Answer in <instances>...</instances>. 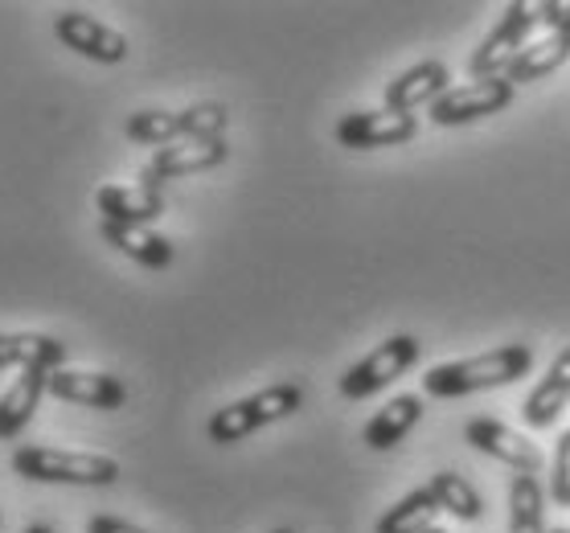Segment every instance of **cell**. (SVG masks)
<instances>
[{
	"mask_svg": "<svg viewBox=\"0 0 570 533\" xmlns=\"http://www.w3.org/2000/svg\"><path fill=\"white\" fill-rule=\"evenodd\" d=\"M530 365H533L530 345H501L493 353H480V357H464V362H448L428 369L423 391L431 398H464V394L497 391V386L518 382V377L530 374Z\"/></svg>",
	"mask_w": 570,
	"mask_h": 533,
	"instance_id": "1",
	"label": "cell"
},
{
	"mask_svg": "<svg viewBox=\"0 0 570 533\" xmlns=\"http://www.w3.org/2000/svg\"><path fill=\"white\" fill-rule=\"evenodd\" d=\"M13 472L38 484H87V488L119 481V464L111 455L62 452V447H21L13 452Z\"/></svg>",
	"mask_w": 570,
	"mask_h": 533,
	"instance_id": "2",
	"label": "cell"
},
{
	"mask_svg": "<svg viewBox=\"0 0 570 533\" xmlns=\"http://www.w3.org/2000/svg\"><path fill=\"white\" fill-rule=\"evenodd\" d=\"M299 406H304V391H299L296 382H275V386L250 394V398H243V403L222 406L218 415L206 423V435H209V443L230 447V443L247 440L250 431L267 427V423H279V418H287V415H296Z\"/></svg>",
	"mask_w": 570,
	"mask_h": 533,
	"instance_id": "3",
	"label": "cell"
},
{
	"mask_svg": "<svg viewBox=\"0 0 570 533\" xmlns=\"http://www.w3.org/2000/svg\"><path fill=\"white\" fill-rule=\"evenodd\" d=\"M533 26H542V21H538V4H525V0H518V4H505V13H501L497 29L480 41V50L468 58V75H472V82L505 79L509 66H513V58L530 46Z\"/></svg>",
	"mask_w": 570,
	"mask_h": 533,
	"instance_id": "4",
	"label": "cell"
},
{
	"mask_svg": "<svg viewBox=\"0 0 570 533\" xmlns=\"http://www.w3.org/2000/svg\"><path fill=\"white\" fill-rule=\"evenodd\" d=\"M419 362V340L406 337V333H399V337L382 340L370 357H362V362L353 365L350 374L341 377V398H350V403H357V398H370V394L386 391L394 377H402L411 365Z\"/></svg>",
	"mask_w": 570,
	"mask_h": 533,
	"instance_id": "5",
	"label": "cell"
},
{
	"mask_svg": "<svg viewBox=\"0 0 570 533\" xmlns=\"http://www.w3.org/2000/svg\"><path fill=\"white\" fill-rule=\"evenodd\" d=\"M464 440L472 443L476 452L493 455V460L509 464L513 472H521V476H538L546 464V455L538 443H530L521 431L505 427V423H497V418H472L464 427Z\"/></svg>",
	"mask_w": 570,
	"mask_h": 533,
	"instance_id": "6",
	"label": "cell"
},
{
	"mask_svg": "<svg viewBox=\"0 0 570 533\" xmlns=\"http://www.w3.org/2000/svg\"><path fill=\"white\" fill-rule=\"evenodd\" d=\"M513 103V82L509 79H484V82H468V87H452V91L431 103V119L443 124V128H455V124H468V119H484L497 116Z\"/></svg>",
	"mask_w": 570,
	"mask_h": 533,
	"instance_id": "7",
	"label": "cell"
},
{
	"mask_svg": "<svg viewBox=\"0 0 570 533\" xmlns=\"http://www.w3.org/2000/svg\"><path fill=\"white\" fill-rule=\"evenodd\" d=\"M53 33H58L70 50H78L82 58H91V62L116 66L128 58V38H124L119 29L104 26L99 17L78 13V9H66V13L53 17Z\"/></svg>",
	"mask_w": 570,
	"mask_h": 533,
	"instance_id": "8",
	"label": "cell"
},
{
	"mask_svg": "<svg viewBox=\"0 0 570 533\" xmlns=\"http://www.w3.org/2000/svg\"><path fill=\"white\" fill-rule=\"evenodd\" d=\"M230 157L226 140H177L169 148H160L148 165H144V181L148 189H160L173 177H189V172H206L218 169L222 160Z\"/></svg>",
	"mask_w": 570,
	"mask_h": 533,
	"instance_id": "9",
	"label": "cell"
},
{
	"mask_svg": "<svg viewBox=\"0 0 570 533\" xmlns=\"http://www.w3.org/2000/svg\"><path fill=\"white\" fill-rule=\"evenodd\" d=\"M419 131L415 116H399V111H357V116H345L337 124V140L345 148H394V144H406Z\"/></svg>",
	"mask_w": 570,
	"mask_h": 533,
	"instance_id": "10",
	"label": "cell"
},
{
	"mask_svg": "<svg viewBox=\"0 0 570 533\" xmlns=\"http://www.w3.org/2000/svg\"><path fill=\"white\" fill-rule=\"evenodd\" d=\"M50 394L62 403L91 406V411H119L128 403V386L111 374H82V369H53Z\"/></svg>",
	"mask_w": 570,
	"mask_h": 533,
	"instance_id": "11",
	"label": "cell"
},
{
	"mask_svg": "<svg viewBox=\"0 0 570 533\" xmlns=\"http://www.w3.org/2000/svg\"><path fill=\"white\" fill-rule=\"evenodd\" d=\"M448 82H452V75L443 62H419L411 70H402L399 79L386 87V107L399 116H411L415 107H431L435 99L452 91Z\"/></svg>",
	"mask_w": 570,
	"mask_h": 533,
	"instance_id": "12",
	"label": "cell"
},
{
	"mask_svg": "<svg viewBox=\"0 0 570 533\" xmlns=\"http://www.w3.org/2000/svg\"><path fill=\"white\" fill-rule=\"evenodd\" d=\"M567 403H570V345L558 353L554 365L546 369V377L530 391V398L521 403V418L533 431L554 427V418L567 411Z\"/></svg>",
	"mask_w": 570,
	"mask_h": 533,
	"instance_id": "13",
	"label": "cell"
},
{
	"mask_svg": "<svg viewBox=\"0 0 570 533\" xmlns=\"http://www.w3.org/2000/svg\"><path fill=\"white\" fill-rule=\"evenodd\" d=\"M95 206H99L104 221L148 226L165 214V197H160V189H148V185H104L95 194Z\"/></svg>",
	"mask_w": 570,
	"mask_h": 533,
	"instance_id": "14",
	"label": "cell"
},
{
	"mask_svg": "<svg viewBox=\"0 0 570 533\" xmlns=\"http://www.w3.org/2000/svg\"><path fill=\"white\" fill-rule=\"evenodd\" d=\"M50 374L53 369H46V365L21 369V377H17L13 386H9V394L0 398V440L21 435V427H26L29 418H33V411H38L41 394L50 391Z\"/></svg>",
	"mask_w": 570,
	"mask_h": 533,
	"instance_id": "15",
	"label": "cell"
},
{
	"mask_svg": "<svg viewBox=\"0 0 570 533\" xmlns=\"http://www.w3.org/2000/svg\"><path fill=\"white\" fill-rule=\"evenodd\" d=\"M99 235H104L116 250H124L128 259H136L140 267H153V272L169 267L173 255H177L169 238L156 235L153 226H128V221H99Z\"/></svg>",
	"mask_w": 570,
	"mask_h": 533,
	"instance_id": "16",
	"label": "cell"
},
{
	"mask_svg": "<svg viewBox=\"0 0 570 533\" xmlns=\"http://www.w3.org/2000/svg\"><path fill=\"white\" fill-rule=\"evenodd\" d=\"M419 418H423V398H419V394H399V398H390V403L365 423L362 440L370 443L374 452H390L394 443H402L415 431Z\"/></svg>",
	"mask_w": 570,
	"mask_h": 533,
	"instance_id": "17",
	"label": "cell"
},
{
	"mask_svg": "<svg viewBox=\"0 0 570 533\" xmlns=\"http://www.w3.org/2000/svg\"><path fill=\"white\" fill-rule=\"evenodd\" d=\"M66 345L58 337H41V333H0V369L9 365H46V369H62Z\"/></svg>",
	"mask_w": 570,
	"mask_h": 533,
	"instance_id": "18",
	"label": "cell"
},
{
	"mask_svg": "<svg viewBox=\"0 0 570 533\" xmlns=\"http://www.w3.org/2000/svg\"><path fill=\"white\" fill-rule=\"evenodd\" d=\"M567 58H570V41L562 38V33H546V38H533L530 46L513 58L505 79L513 82V87H518V82H538V79H546V75H554Z\"/></svg>",
	"mask_w": 570,
	"mask_h": 533,
	"instance_id": "19",
	"label": "cell"
},
{
	"mask_svg": "<svg viewBox=\"0 0 570 533\" xmlns=\"http://www.w3.org/2000/svg\"><path fill=\"white\" fill-rule=\"evenodd\" d=\"M440 513L443 509L435 505V496H431L428 488H415V493H406L399 505H390L386 513H382L374 533H428Z\"/></svg>",
	"mask_w": 570,
	"mask_h": 533,
	"instance_id": "20",
	"label": "cell"
},
{
	"mask_svg": "<svg viewBox=\"0 0 570 533\" xmlns=\"http://www.w3.org/2000/svg\"><path fill=\"white\" fill-rule=\"evenodd\" d=\"M509 533H550L546 530V496L538 476H513L509 484Z\"/></svg>",
	"mask_w": 570,
	"mask_h": 533,
	"instance_id": "21",
	"label": "cell"
},
{
	"mask_svg": "<svg viewBox=\"0 0 570 533\" xmlns=\"http://www.w3.org/2000/svg\"><path fill=\"white\" fill-rule=\"evenodd\" d=\"M428 493L435 496V505H440L443 513H452V517H460V521L484 517V501H480V493L460 476V472H435L428 481Z\"/></svg>",
	"mask_w": 570,
	"mask_h": 533,
	"instance_id": "22",
	"label": "cell"
},
{
	"mask_svg": "<svg viewBox=\"0 0 570 533\" xmlns=\"http://www.w3.org/2000/svg\"><path fill=\"white\" fill-rule=\"evenodd\" d=\"M128 136L140 144H177L185 136L181 116H169V111H140V116L128 119Z\"/></svg>",
	"mask_w": 570,
	"mask_h": 533,
	"instance_id": "23",
	"label": "cell"
},
{
	"mask_svg": "<svg viewBox=\"0 0 570 533\" xmlns=\"http://www.w3.org/2000/svg\"><path fill=\"white\" fill-rule=\"evenodd\" d=\"M226 124H230V111L222 103H194L189 111H181L185 140H222Z\"/></svg>",
	"mask_w": 570,
	"mask_h": 533,
	"instance_id": "24",
	"label": "cell"
},
{
	"mask_svg": "<svg viewBox=\"0 0 570 533\" xmlns=\"http://www.w3.org/2000/svg\"><path fill=\"white\" fill-rule=\"evenodd\" d=\"M550 496H554L562 509H570V431H562V435H558L554 476H550Z\"/></svg>",
	"mask_w": 570,
	"mask_h": 533,
	"instance_id": "25",
	"label": "cell"
},
{
	"mask_svg": "<svg viewBox=\"0 0 570 533\" xmlns=\"http://www.w3.org/2000/svg\"><path fill=\"white\" fill-rule=\"evenodd\" d=\"M87 533H148V530L131 525V521H119V517H91L87 521Z\"/></svg>",
	"mask_w": 570,
	"mask_h": 533,
	"instance_id": "26",
	"label": "cell"
},
{
	"mask_svg": "<svg viewBox=\"0 0 570 533\" xmlns=\"http://www.w3.org/2000/svg\"><path fill=\"white\" fill-rule=\"evenodd\" d=\"M26 533H53L50 525H41V521H33V525H26Z\"/></svg>",
	"mask_w": 570,
	"mask_h": 533,
	"instance_id": "27",
	"label": "cell"
},
{
	"mask_svg": "<svg viewBox=\"0 0 570 533\" xmlns=\"http://www.w3.org/2000/svg\"><path fill=\"white\" fill-rule=\"evenodd\" d=\"M428 533H448V530H443V525H431V530Z\"/></svg>",
	"mask_w": 570,
	"mask_h": 533,
	"instance_id": "28",
	"label": "cell"
},
{
	"mask_svg": "<svg viewBox=\"0 0 570 533\" xmlns=\"http://www.w3.org/2000/svg\"><path fill=\"white\" fill-rule=\"evenodd\" d=\"M550 533H570V530H567V525H562V530H550Z\"/></svg>",
	"mask_w": 570,
	"mask_h": 533,
	"instance_id": "29",
	"label": "cell"
},
{
	"mask_svg": "<svg viewBox=\"0 0 570 533\" xmlns=\"http://www.w3.org/2000/svg\"><path fill=\"white\" fill-rule=\"evenodd\" d=\"M562 38H567V41H570V29H562Z\"/></svg>",
	"mask_w": 570,
	"mask_h": 533,
	"instance_id": "30",
	"label": "cell"
},
{
	"mask_svg": "<svg viewBox=\"0 0 570 533\" xmlns=\"http://www.w3.org/2000/svg\"><path fill=\"white\" fill-rule=\"evenodd\" d=\"M275 533H296V530H275Z\"/></svg>",
	"mask_w": 570,
	"mask_h": 533,
	"instance_id": "31",
	"label": "cell"
}]
</instances>
